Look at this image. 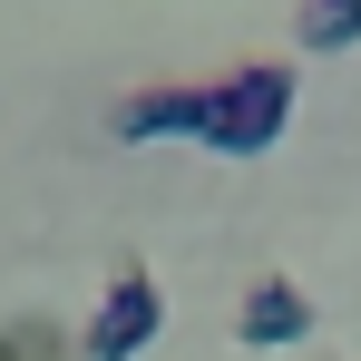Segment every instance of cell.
I'll use <instances>...</instances> for the list:
<instances>
[{"label": "cell", "instance_id": "277c9868", "mask_svg": "<svg viewBox=\"0 0 361 361\" xmlns=\"http://www.w3.org/2000/svg\"><path fill=\"white\" fill-rule=\"evenodd\" d=\"M302 49H312V59H332V49H352L361 39V0H302Z\"/></svg>", "mask_w": 361, "mask_h": 361}, {"label": "cell", "instance_id": "5b68a950", "mask_svg": "<svg viewBox=\"0 0 361 361\" xmlns=\"http://www.w3.org/2000/svg\"><path fill=\"white\" fill-rule=\"evenodd\" d=\"M0 361H68V342L49 322H20V332H0Z\"/></svg>", "mask_w": 361, "mask_h": 361}, {"label": "cell", "instance_id": "3957f363", "mask_svg": "<svg viewBox=\"0 0 361 361\" xmlns=\"http://www.w3.org/2000/svg\"><path fill=\"white\" fill-rule=\"evenodd\" d=\"M235 342L244 352H293V342H312V293L283 283V274H264V283L235 302Z\"/></svg>", "mask_w": 361, "mask_h": 361}, {"label": "cell", "instance_id": "6da1fadb", "mask_svg": "<svg viewBox=\"0 0 361 361\" xmlns=\"http://www.w3.org/2000/svg\"><path fill=\"white\" fill-rule=\"evenodd\" d=\"M283 118H293V68H235V78L185 88V137L205 157H264Z\"/></svg>", "mask_w": 361, "mask_h": 361}, {"label": "cell", "instance_id": "7a4b0ae2", "mask_svg": "<svg viewBox=\"0 0 361 361\" xmlns=\"http://www.w3.org/2000/svg\"><path fill=\"white\" fill-rule=\"evenodd\" d=\"M157 332H166V293H157V274H147V264H118V274H108V302H98L88 332H78V361H137Z\"/></svg>", "mask_w": 361, "mask_h": 361}]
</instances>
